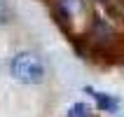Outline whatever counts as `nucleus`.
<instances>
[{
	"mask_svg": "<svg viewBox=\"0 0 124 117\" xmlns=\"http://www.w3.org/2000/svg\"><path fill=\"white\" fill-rule=\"evenodd\" d=\"M9 75L16 82H23V84H40L45 80V66L35 54L19 52L9 61Z\"/></svg>",
	"mask_w": 124,
	"mask_h": 117,
	"instance_id": "nucleus-1",
	"label": "nucleus"
},
{
	"mask_svg": "<svg viewBox=\"0 0 124 117\" xmlns=\"http://www.w3.org/2000/svg\"><path fill=\"white\" fill-rule=\"evenodd\" d=\"M87 91L94 96L98 110H103V112H117L119 110V101L112 94H103V91H96V89H91V87H87Z\"/></svg>",
	"mask_w": 124,
	"mask_h": 117,
	"instance_id": "nucleus-2",
	"label": "nucleus"
},
{
	"mask_svg": "<svg viewBox=\"0 0 124 117\" xmlns=\"http://www.w3.org/2000/svg\"><path fill=\"white\" fill-rule=\"evenodd\" d=\"M89 112H91V108L87 103H82V101H80V103H73L68 108V112H66V117H89Z\"/></svg>",
	"mask_w": 124,
	"mask_h": 117,
	"instance_id": "nucleus-3",
	"label": "nucleus"
}]
</instances>
